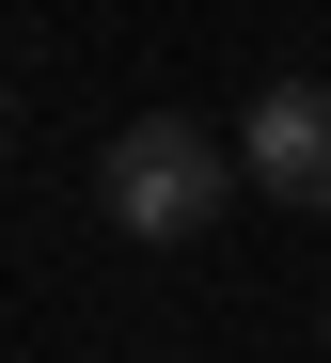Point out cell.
Segmentation results:
<instances>
[{"instance_id":"cell-1","label":"cell","mask_w":331,"mask_h":363,"mask_svg":"<svg viewBox=\"0 0 331 363\" xmlns=\"http://www.w3.org/2000/svg\"><path fill=\"white\" fill-rule=\"evenodd\" d=\"M237 190H252L237 143L189 127V111H142V127H111V158H95V206H111L126 237H158V253H174V237H206Z\"/></svg>"},{"instance_id":"cell-2","label":"cell","mask_w":331,"mask_h":363,"mask_svg":"<svg viewBox=\"0 0 331 363\" xmlns=\"http://www.w3.org/2000/svg\"><path fill=\"white\" fill-rule=\"evenodd\" d=\"M237 174L269 206H331V79H269L237 111Z\"/></svg>"},{"instance_id":"cell-3","label":"cell","mask_w":331,"mask_h":363,"mask_svg":"<svg viewBox=\"0 0 331 363\" xmlns=\"http://www.w3.org/2000/svg\"><path fill=\"white\" fill-rule=\"evenodd\" d=\"M0 143H16V95H0Z\"/></svg>"}]
</instances>
